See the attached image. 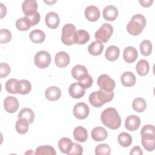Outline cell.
<instances>
[{
	"label": "cell",
	"instance_id": "1",
	"mask_svg": "<svg viewBox=\"0 0 155 155\" xmlns=\"http://www.w3.org/2000/svg\"><path fill=\"white\" fill-rule=\"evenodd\" d=\"M102 124L111 130L119 128L121 124V118L117 110L112 107L105 109L101 116Z\"/></svg>",
	"mask_w": 155,
	"mask_h": 155
},
{
	"label": "cell",
	"instance_id": "2",
	"mask_svg": "<svg viewBox=\"0 0 155 155\" xmlns=\"http://www.w3.org/2000/svg\"><path fill=\"white\" fill-rule=\"evenodd\" d=\"M114 97L113 91L107 92L101 89L93 91L89 95V102L94 107L99 108L107 102H110Z\"/></svg>",
	"mask_w": 155,
	"mask_h": 155
},
{
	"label": "cell",
	"instance_id": "3",
	"mask_svg": "<svg viewBox=\"0 0 155 155\" xmlns=\"http://www.w3.org/2000/svg\"><path fill=\"white\" fill-rule=\"evenodd\" d=\"M146 25L145 18L140 14H136L132 16L127 25V31L131 35L137 36L141 33Z\"/></svg>",
	"mask_w": 155,
	"mask_h": 155
},
{
	"label": "cell",
	"instance_id": "4",
	"mask_svg": "<svg viewBox=\"0 0 155 155\" xmlns=\"http://www.w3.org/2000/svg\"><path fill=\"white\" fill-rule=\"evenodd\" d=\"M113 32V28L109 23H104L95 32V39L101 42H107Z\"/></svg>",
	"mask_w": 155,
	"mask_h": 155
},
{
	"label": "cell",
	"instance_id": "5",
	"mask_svg": "<svg viewBox=\"0 0 155 155\" xmlns=\"http://www.w3.org/2000/svg\"><path fill=\"white\" fill-rule=\"evenodd\" d=\"M76 31V27L72 24H66L62 27L61 41L64 44L71 45L74 43V35Z\"/></svg>",
	"mask_w": 155,
	"mask_h": 155
},
{
	"label": "cell",
	"instance_id": "6",
	"mask_svg": "<svg viewBox=\"0 0 155 155\" xmlns=\"http://www.w3.org/2000/svg\"><path fill=\"white\" fill-rule=\"evenodd\" d=\"M51 58L50 54L46 51H40L38 52L34 58V62L36 66L39 68H45L51 63Z\"/></svg>",
	"mask_w": 155,
	"mask_h": 155
},
{
	"label": "cell",
	"instance_id": "7",
	"mask_svg": "<svg viewBox=\"0 0 155 155\" xmlns=\"http://www.w3.org/2000/svg\"><path fill=\"white\" fill-rule=\"evenodd\" d=\"M97 84L100 89L107 92L113 91L115 88L114 81L106 74H103L99 76Z\"/></svg>",
	"mask_w": 155,
	"mask_h": 155
},
{
	"label": "cell",
	"instance_id": "8",
	"mask_svg": "<svg viewBox=\"0 0 155 155\" xmlns=\"http://www.w3.org/2000/svg\"><path fill=\"white\" fill-rule=\"evenodd\" d=\"M73 114L78 119H86L90 113L88 106L84 102L77 103L73 108Z\"/></svg>",
	"mask_w": 155,
	"mask_h": 155
},
{
	"label": "cell",
	"instance_id": "9",
	"mask_svg": "<svg viewBox=\"0 0 155 155\" xmlns=\"http://www.w3.org/2000/svg\"><path fill=\"white\" fill-rule=\"evenodd\" d=\"M38 4L35 0H26L22 2V10L25 16H29L37 13Z\"/></svg>",
	"mask_w": 155,
	"mask_h": 155
},
{
	"label": "cell",
	"instance_id": "10",
	"mask_svg": "<svg viewBox=\"0 0 155 155\" xmlns=\"http://www.w3.org/2000/svg\"><path fill=\"white\" fill-rule=\"evenodd\" d=\"M71 73L73 78L78 81L83 80L88 75L87 68L85 66L79 64L72 68Z\"/></svg>",
	"mask_w": 155,
	"mask_h": 155
},
{
	"label": "cell",
	"instance_id": "11",
	"mask_svg": "<svg viewBox=\"0 0 155 155\" xmlns=\"http://www.w3.org/2000/svg\"><path fill=\"white\" fill-rule=\"evenodd\" d=\"M4 107L5 111L9 113L16 112L19 108V102L13 96H7L4 101Z\"/></svg>",
	"mask_w": 155,
	"mask_h": 155
},
{
	"label": "cell",
	"instance_id": "12",
	"mask_svg": "<svg viewBox=\"0 0 155 155\" xmlns=\"http://www.w3.org/2000/svg\"><path fill=\"white\" fill-rule=\"evenodd\" d=\"M68 93L73 98L79 99L84 96L85 93V89L78 82H74L69 86Z\"/></svg>",
	"mask_w": 155,
	"mask_h": 155
},
{
	"label": "cell",
	"instance_id": "13",
	"mask_svg": "<svg viewBox=\"0 0 155 155\" xmlns=\"http://www.w3.org/2000/svg\"><path fill=\"white\" fill-rule=\"evenodd\" d=\"M70 58L68 53L65 51H59L55 55L54 62L57 67L64 68L68 66L70 63Z\"/></svg>",
	"mask_w": 155,
	"mask_h": 155
},
{
	"label": "cell",
	"instance_id": "14",
	"mask_svg": "<svg viewBox=\"0 0 155 155\" xmlns=\"http://www.w3.org/2000/svg\"><path fill=\"white\" fill-rule=\"evenodd\" d=\"M45 21L46 25L48 28L55 29L59 24L60 19L59 15L56 13L54 12H50L46 15Z\"/></svg>",
	"mask_w": 155,
	"mask_h": 155
},
{
	"label": "cell",
	"instance_id": "15",
	"mask_svg": "<svg viewBox=\"0 0 155 155\" xmlns=\"http://www.w3.org/2000/svg\"><path fill=\"white\" fill-rule=\"evenodd\" d=\"M140 125V119L136 115L128 116L125 121V127L126 129L130 131L136 130Z\"/></svg>",
	"mask_w": 155,
	"mask_h": 155
},
{
	"label": "cell",
	"instance_id": "16",
	"mask_svg": "<svg viewBox=\"0 0 155 155\" xmlns=\"http://www.w3.org/2000/svg\"><path fill=\"white\" fill-rule=\"evenodd\" d=\"M84 14L86 19L90 22L96 21L101 15L99 9L94 5L88 6L85 10Z\"/></svg>",
	"mask_w": 155,
	"mask_h": 155
},
{
	"label": "cell",
	"instance_id": "17",
	"mask_svg": "<svg viewBox=\"0 0 155 155\" xmlns=\"http://www.w3.org/2000/svg\"><path fill=\"white\" fill-rule=\"evenodd\" d=\"M138 53L137 50L133 47H126L123 53V58L127 63H133L137 58Z\"/></svg>",
	"mask_w": 155,
	"mask_h": 155
},
{
	"label": "cell",
	"instance_id": "18",
	"mask_svg": "<svg viewBox=\"0 0 155 155\" xmlns=\"http://www.w3.org/2000/svg\"><path fill=\"white\" fill-rule=\"evenodd\" d=\"M104 18L108 21H114L118 16V10L114 5H107L103 10Z\"/></svg>",
	"mask_w": 155,
	"mask_h": 155
},
{
	"label": "cell",
	"instance_id": "19",
	"mask_svg": "<svg viewBox=\"0 0 155 155\" xmlns=\"http://www.w3.org/2000/svg\"><path fill=\"white\" fill-rule=\"evenodd\" d=\"M107 136L108 133L104 127H96L91 131V137L96 142L103 141L107 137Z\"/></svg>",
	"mask_w": 155,
	"mask_h": 155
},
{
	"label": "cell",
	"instance_id": "20",
	"mask_svg": "<svg viewBox=\"0 0 155 155\" xmlns=\"http://www.w3.org/2000/svg\"><path fill=\"white\" fill-rule=\"evenodd\" d=\"M45 95L46 99L48 101H55L61 97V91L56 86H51L46 89Z\"/></svg>",
	"mask_w": 155,
	"mask_h": 155
},
{
	"label": "cell",
	"instance_id": "21",
	"mask_svg": "<svg viewBox=\"0 0 155 155\" xmlns=\"http://www.w3.org/2000/svg\"><path fill=\"white\" fill-rule=\"evenodd\" d=\"M90 39V35L84 30H78L76 31L74 35V42L82 45L87 42Z\"/></svg>",
	"mask_w": 155,
	"mask_h": 155
},
{
	"label": "cell",
	"instance_id": "22",
	"mask_svg": "<svg viewBox=\"0 0 155 155\" xmlns=\"http://www.w3.org/2000/svg\"><path fill=\"white\" fill-rule=\"evenodd\" d=\"M73 136L76 141L85 142L88 138L87 130L82 126H78L73 130Z\"/></svg>",
	"mask_w": 155,
	"mask_h": 155
},
{
	"label": "cell",
	"instance_id": "23",
	"mask_svg": "<svg viewBox=\"0 0 155 155\" xmlns=\"http://www.w3.org/2000/svg\"><path fill=\"white\" fill-rule=\"evenodd\" d=\"M120 81L124 86L129 87L133 86L135 84L136 79L132 72L125 71L121 75Z\"/></svg>",
	"mask_w": 155,
	"mask_h": 155
},
{
	"label": "cell",
	"instance_id": "24",
	"mask_svg": "<svg viewBox=\"0 0 155 155\" xmlns=\"http://www.w3.org/2000/svg\"><path fill=\"white\" fill-rule=\"evenodd\" d=\"M142 144L145 150L152 151L155 148V136H141Z\"/></svg>",
	"mask_w": 155,
	"mask_h": 155
},
{
	"label": "cell",
	"instance_id": "25",
	"mask_svg": "<svg viewBox=\"0 0 155 155\" xmlns=\"http://www.w3.org/2000/svg\"><path fill=\"white\" fill-rule=\"evenodd\" d=\"M73 142L68 137H62L58 141V147L61 151L65 154H68L73 147Z\"/></svg>",
	"mask_w": 155,
	"mask_h": 155
},
{
	"label": "cell",
	"instance_id": "26",
	"mask_svg": "<svg viewBox=\"0 0 155 155\" xmlns=\"http://www.w3.org/2000/svg\"><path fill=\"white\" fill-rule=\"evenodd\" d=\"M119 53L120 50L118 47L116 45H111L107 48L105 56L108 61H114L117 59L119 56Z\"/></svg>",
	"mask_w": 155,
	"mask_h": 155
},
{
	"label": "cell",
	"instance_id": "27",
	"mask_svg": "<svg viewBox=\"0 0 155 155\" xmlns=\"http://www.w3.org/2000/svg\"><path fill=\"white\" fill-rule=\"evenodd\" d=\"M30 39L35 44H40L44 41L45 39V34L41 30L35 29L32 30L29 35Z\"/></svg>",
	"mask_w": 155,
	"mask_h": 155
},
{
	"label": "cell",
	"instance_id": "28",
	"mask_svg": "<svg viewBox=\"0 0 155 155\" xmlns=\"http://www.w3.org/2000/svg\"><path fill=\"white\" fill-rule=\"evenodd\" d=\"M104 47V46L102 42L95 41L89 45L88 50L90 54L93 56H98L102 53Z\"/></svg>",
	"mask_w": 155,
	"mask_h": 155
},
{
	"label": "cell",
	"instance_id": "29",
	"mask_svg": "<svg viewBox=\"0 0 155 155\" xmlns=\"http://www.w3.org/2000/svg\"><path fill=\"white\" fill-rule=\"evenodd\" d=\"M31 90V85L30 82L26 79H21L18 81L17 93L21 94H27Z\"/></svg>",
	"mask_w": 155,
	"mask_h": 155
},
{
	"label": "cell",
	"instance_id": "30",
	"mask_svg": "<svg viewBox=\"0 0 155 155\" xmlns=\"http://www.w3.org/2000/svg\"><path fill=\"white\" fill-rule=\"evenodd\" d=\"M29 124V122L26 119L23 117L18 118L15 125V128L16 131L21 134H24L26 133L28 130Z\"/></svg>",
	"mask_w": 155,
	"mask_h": 155
},
{
	"label": "cell",
	"instance_id": "31",
	"mask_svg": "<svg viewBox=\"0 0 155 155\" xmlns=\"http://www.w3.org/2000/svg\"><path fill=\"white\" fill-rule=\"evenodd\" d=\"M136 69L137 74L140 76H145L148 74L150 69L148 62L145 59H140L136 64Z\"/></svg>",
	"mask_w": 155,
	"mask_h": 155
},
{
	"label": "cell",
	"instance_id": "32",
	"mask_svg": "<svg viewBox=\"0 0 155 155\" xmlns=\"http://www.w3.org/2000/svg\"><path fill=\"white\" fill-rule=\"evenodd\" d=\"M118 143L123 147H128L132 143L131 136L126 132H122L118 135Z\"/></svg>",
	"mask_w": 155,
	"mask_h": 155
},
{
	"label": "cell",
	"instance_id": "33",
	"mask_svg": "<svg viewBox=\"0 0 155 155\" xmlns=\"http://www.w3.org/2000/svg\"><path fill=\"white\" fill-rule=\"evenodd\" d=\"M132 107L134 111L138 113H142L147 107V102L142 97H137L133 100Z\"/></svg>",
	"mask_w": 155,
	"mask_h": 155
},
{
	"label": "cell",
	"instance_id": "34",
	"mask_svg": "<svg viewBox=\"0 0 155 155\" xmlns=\"http://www.w3.org/2000/svg\"><path fill=\"white\" fill-rule=\"evenodd\" d=\"M31 26L30 20L26 16L18 19L16 22V27L20 31H27Z\"/></svg>",
	"mask_w": 155,
	"mask_h": 155
},
{
	"label": "cell",
	"instance_id": "35",
	"mask_svg": "<svg viewBox=\"0 0 155 155\" xmlns=\"http://www.w3.org/2000/svg\"><path fill=\"white\" fill-rule=\"evenodd\" d=\"M36 155H55L56 151L53 147L50 145H42L38 147L35 153Z\"/></svg>",
	"mask_w": 155,
	"mask_h": 155
},
{
	"label": "cell",
	"instance_id": "36",
	"mask_svg": "<svg viewBox=\"0 0 155 155\" xmlns=\"http://www.w3.org/2000/svg\"><path fill=\"white\" fill-rule=\"evenodd\" d=\"M23 117L26 119L30 124L32 123L35 119V113L32 110L28 108H22L18 114V118Z\"/></svg>",
	"mask_w": 155,
	"mask_h": 155
},
{
	"label": "cell",
	"instance_id": "37",
	"mask_svg": "<svg viewBox=\"0 0 155 155\" xmlns=\"http://www.w3.org/2000/svg\"><path fill=\"white\" fill-rule=\"evenodd\" d=\"M139 49L142 55L148 56L151 53L152 44L149 40H143L140 44Z\"/></svg>",
	"mask_w": 155,
	"mask_h": 155
},
{
	"label": "cell",
	"instance_id": "38",
	"mask_svg": "<svg viewBox=\"0 0 155 155\" xmlns=\"http://www.w3.org/2000/svg\"><path fill=\"white\" fill-rule=\"evenodd\" d=\"M18 80L16 79H10L7 81L5 87L6 91L12 94H16L17 93V88H18Z\"/></svg>",
	"mask_w": 155,
	"mask_h": 155
},
{
	"label": "cell",
	"instance_id": "39",
	"mask_svg": "<svg viewBox=\"0 0 155 155\" xmlns=\"http://www.w3.org/2000/svg\"><path fill=\"white\" fill-rule=\"evenodd\" d=\"M110 153V147L107 143L99 144L95 148V154L96 155H109Z\"/></svg>",
	"mask_w": 155,
	"mask_h": 155
},
{
	"label": "cell",
	"instance_id": "40",
	"mask_svg": "<svg viewBox=\"0 0 155 155\" xmlns=\"http://www.w3.org/2000/svg\"><path fill=\"white\" fill-rule=\"evenodd\" d=\"M0 42L1 44H5L8 42L12 39L11 32L5 28H2L0 31Z\"/></svg>",
	"mask_w": 155,
	"mask_h": 155
},
{
	"label": "cell",
	"instance_id": "41",
	"mask_svg": "<svg viewBox=\"0 0 155 155\" xmlns=\"http://www.w3.org/2000/svg\"><path fill=\"white\" fill-rule=\"evenodd\" d=\"M141 136H155V129L153 125L147 124L144 125L141 131H140Z\"/></svg>",
	"mask_w": 155,
	"mask_h": 155
},
{
	"label": "cell",
	"instance_id": "42",
	"mask_svg": "<svg viewBox=\"0 0 155 155\" xmlns=\"http://www.w3.org/2000/svg\"><path fill=\"white\" fill-rule=\"evenodd\" d=\"M10 73V67L5 62H1L0 64V76L1 78H5Z\"/></svg>",
	"mask_w": 155,
	"mask_h": 155
},
{
	"label": "cell",
	"instance_id": "43",
	"mask_svg": "<svg viewBox=\"0 0 155 155\" xmlns=\"http://www.w3.org/2000/svg\"><path fill=\"white\" fill-rule=\"evenodd\" d=\"M83 153V148L81 145L77 143H73L71 151L68 154V155H81Z\"/></svg>",
	"mask_w": 155,
	"mask_h": 155
},
{
	"label": "cell",
	"instance_id": "44",
	"mask_svg": "<svg viewBox=\"0 0 155 155\" xmlns=\"http://www.w3.org/2000/svg\"><path fill=\"white\" fill-rule=\"evenodd\" d=\"M93 79L90 75H88L85 79L81 81H78V83L85 89L90 88L93 84Z\"/></svg>",
	"mask_w": 155,
	"mask_h": 155
},
{
	"label": "cell",
	"instance_id": "45",
	"mask_svg": "<svg viewBox=\"0 0 155 155\" xmlns=\"http://www.w3.org/2000/svg\"><path fill=\"white\" fill-rule=\"evenodd\" d=\"M28 18V19L30 20L31 24V25L33 26V25H35L36 24H38L40 21V19H41V16H40V14L37 12L36 13H35L34 15H31V16H26Z\"/></svg>",
	"mask_w": 155,
	"mask_h": 155
},
{
	"label": "cell",
	"instance_id": "46",
	"mask_svg": "<svg viewBox=\"0 0 155 155\" xmlns=\"http://www.w3.org/2000/svg\"><path fill=\"white\" fill-rule=\"evenodd\" d=\"M130 154V155H135V154L142 155L143 151H142V149L140 148V147H139V146H135L131 149Z\"/></svg>",
	"mask_w": 155,
	"mask_h": 155
},
{
	"label": "cell",
	"instance_id": "47",
	"mask_svg": "<svg viewBox=\"0 0 155 155\" xmlns=\"http://www.w3.org/2000/svg\"><path fill=\"white\" fill-rule=\"evenodd\" d=\"M139 2L141 4L142 6L144 7H148L151 5L153 2V0H139Z\"/></svg>",
	"mask_w": 155,
	"mask_h": 155
},
{
	"label": "cell",
	"instance_id": "48",
	"mask_svg": "<svg viewBox=\"0 0 155 155\" xmlns=\"http://www.w3.org/2000/svg\"><path fill=\"white\" fill-rule=\"evenodd\" d=\"M0 7H1V18H2L4 16H5L7 13V9L5 6H4L2 3H0Z\"/></svg>",
	"mask_w": 155,
	"mask_h": 155
},
{
	"label": "cell",
	"instance_id": "49",
	"mask_svg": "<svg viewBox=\"0 0 155 155\" xmlns=\"http://www.w3.org/2000/svg\"><path fill=\"white\" fill-rule=\"evenodd\" d=\"M45 3H47V4H51V3H54V2H56V1H48V2H47V1H44Z\"/></svg>",
	"mask_w": 155,
	"mask_h": 155
}]
</instances>
